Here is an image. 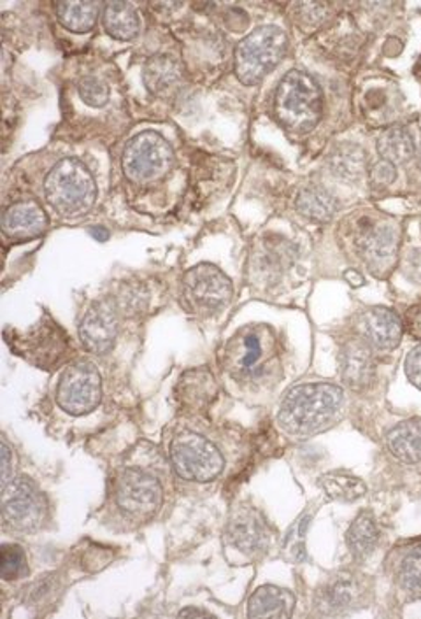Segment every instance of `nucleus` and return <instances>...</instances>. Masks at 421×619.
I'll return each instance as SVG.
<instances>
[{
	"label": "nucleus",
	"instance_id": "obj_10",
	"mask_svg": "<svg viewBox=\"0 0 421 619\" xmlns=\"http://www.w3.org/2000/svg\"><path fill=\"white\" fill-rule=\"evenodd\" d=\"M232 281L211 264L191 267L183 276V299L188 307L202 315H213L232 301Z\"/></svg>",
	"mask_w": 421,
	"mask_h": 619
},
{
	"label": "nucleus",
	"instance_id": "obj_35",
	"mask_svg": "<svg viewBox=\"0 0 421 619\" xmlns=\"http://www.w3.org/2000/svg\"><path fill=\"white\" fill-rule=\"evenodd\" d=\"M81 101L90 107H104L109 102V89L97 75H86L78 84Z\"/></svg>",
	"mask_w": 421,
	"mask_h": 619
},
{
	"label": "nucleus",
	"instance_id": "obj_4",
	"mask_svg": "<svg viewBox=\"0 0 421 619\" xmlns=\"http://www.w3.org/2000/svg\"><path fill=\"white\" fill-rule=\"evenodd\" d=\"M289 48V37L274 25L257 28L235 48V75L246 86H255L274 71Z\"/></svg>",
	"mask_w": 421,
	"mask_h": 619
},
{
	"label": "nucleus",
	"instance_id": "obj_30",
	"mask_svg": "<svg viewBox=\"0 0 421 619\" xmlns=\"http://www.w3.org/2000/svg\"><path fill=\"white\" fill-rule=\"evenodd\" d=\"M377 151L383 160L394 165L406 164L417 155V144L404 127H391L377 139Z\"/></svg>",
	"mask_w": 421,
	"mask_h": 619
},
{
	"label": "nucleus",
	"instance_id": "obj_21",
	"mask_svg": "<svg viewBox=\"0 0 421 619\" xmlns=\"http://www.w3.org/2000/svg\"><path fill=\"white\" fill-rule=\"evenodd\" d=\"M295 604L297 598L290 589L266 584L249 597L248 616L249 618H292Z\"/></svg>",
	"mask_w": 421,
	"mask_h": 619
},
{
	"label": "nucleus",
	"instance_id": "obj_17",
	"mask_svg": "<svg viewBox=\"0 0 421 619\" xmlns=\"http://www.w3.org/2000/svg\"><path fill=\"white\" fill-rule=\"evenodd\" d=\"M20 351L40 369H51L66 360L69 342L57 325L43 322L20 339Z\"/></svg>",
	"mask_w": 421,
	"mask_h": 619
},
{
	"label": "nucleus",
	"instance_id": "obj_27",
	"mask_svg": "<svg viewBox=\"0 0 421 619\" xmlns=\"http://www.w3.org/2000/svg\"><path fill=\"white\" fill-rule=\"evenodd\" d=\"M295 208L302 217L313 222L325 223L332 220L337 211V200L321 186L309 185L299 191Z\"/></svg>",
	"mask_w": 421,
	"mask_h": 619
},
{
	"label": "nucleus",
	"instance_id": "obj_26",
	"mask_svg": "<svg viewBox=\"0 0 421 619\" xmlns=\"http://www.w3.org/2000/svg\"><path fill=\"white\" fill-rule=\"evenodd\" d=\"M103 23L109 36L130 40L141 31L138 11L127 2H107L103 8Z\"/></svg>",
	"mask_w": 421,
	"mask_h": 619
},
{
	"label": "nucleus",
	"instance_id": "obj_23",
	"mask_svg": "<svg viewBox=\"0 0 421 619\" xmlns=\"http://www.w3.org/2000/svg\"><path fill=\"white\" fill-rule=\"evenodd\" d=\"M385 444L395 460L406 465L421 464V423L402 421L386 434Z\"/></svg>",
	"mask_w": 421,
	"mask_h": 619
},
{
	"label": "nucleus",
	"instance_id": "obj_9",
	"mask_svg": "<svg viewBox=\"0 0 421 619\" xmlns=\"http://www.w3.org/2000/svg\"><path fill=\"white\" fill-rule=\"evenodd\" d=\"M115 502L130 518L150 519L164 504V488L147 470L125 469L116 479Z\"/></svg>",
	"mask_w": 421,
	"mask_h": 619
},
{
	"label": "nucleus",
	"instance_id": "obj_11",
	"mask_svg": "<svg viewBox=\"0 0 421 619\" xmlns=\"http://www.w3.org/2000/svg\"><path fill=\"white\" fill-rule=\"evenodd\" d=\"M225 537L232 548L249 558L264 557L271 549L274 530L255 505H234L225 525Z\"/></svg>",
	"mask_w": 421,
	"mask_h": 619
},
{
	"label": "nucleus",
	"instance_id": "obj_25",
	"mask_svg": "<svg viewBox=\"0 0 421 619\" xmlns=\"http://www.w3.org/2000/svg\"><path fill=\"white\" fill-rule=\"evenodd\" d=\"M328 164L334 176L342 182H359L367 171V151L359 144L344 142L332 151Z\"/></svg>",
	"mask_w": 421,
	"mask_h": 619
},
{
	"label": "nucleus",
	"instance_id": "obj_20",
	"mask_svg": "<svg viewBox=\"0 0 421 619\" xmlns=\"http://www.w3.org/2000/svg\"><path fill=\"white\" fill-rule=\"evenodd\" d=\"M342 381L350 388H367L374 379V350L362 337L351 339L339 353Z\"/></svg>",
	"mask_w": 421,
	"mask_h": 619
},
{
	"label": "nucleus",
	"instance_id": "obj_34",
	"mask_svg": "<svg viewBox=\"0 0 421 619\" xmlns=\"http://www.w3.org/2000/svg\"><path fill=\"white\" fill-rule=\"evenodd\" d=\"M113 304L121 315L138 316L147 310L148 293L144 292L141 284H129V287L121 288Z\"/></svg>",
	"mask_w": 421,
	"mask_h": 619
},
{
	"label": "nucleus",
	"instance_id": "obj_29",
	"mask_svg": "<svg viewBox=\"0 0 421 619\" xmlns=\"http://www.w3.org/2000/svg\"><path fill=\"white\" fill-rule=\"evenodd\" d=\"M318 484L328 499L347 502V504L356 502L367 493V484L353 474L344 472V470L324 474L318 479Z\"/></svg>",
	"mask_w": 421,
	"mask_h": 619
},
{
	"label": "nucleus",
	"instance_id": "obj_24",
	"mask_svg": "<svg viewBox=\"0 0 421 619\" xmlns=\"http://www.w3.org/2000/svg\"><path fill=\"white\" fill-rule=\"evenodd\" d=\"M379 537L382 532L377 527L374 514L362 511L348 528L347 545L351 557L355 560H367L376 551Z\"/></svg>",
	"mask_w": 421,
	"mask_h": 619
},
{
	"label": "nucleus",
	"instance_id": "obj_42",
	"mask_svg": "<svg viewBox=\"0 0 421 619\" xmlns=\"http://www.w3.org/2000/svg\"><path fill=\"white\" fill-rule=\"evenodd\" d=\"M418 165H420L421 168V142H420V148H418Z\"/></svg>",
	"mask_w": 421,
	"mask_h": 619
},
{
	"label": "nucleus",
	"instance_id": "obj_32",
	"mask_svg": "<svg viewBox=\"0 0 421 619\" xmlns=\"http://www.w3.org/2000/svg\"><path fill=\"white\" fill-rule=\"evenodd\" d=\"M315 518V509L301 514V518L293 523L289 532L284 534L283 558L289 563H304L307 560L306 536L309 530L311 522Z\"/></svg>",
	"mask_w": 421,
	"mask_h": 619
},
{
	"label": "nucleus",
	"instance_id": "obj_12",
	"mask_svg": "<svg viewBox=\"0 0 421 619\" xmlns=\"http://www.w3.org/2000/svg\"><path fill=\"white\" fill-rule=\"evenodd\" d=\"M371 593L367 580L355 572L341 571L330 575L319 584L315 593V607L319 615H347L367 604Z\"/></svg>",
	"mask_w": 421,
	"mask_h": 619
},
{
	"label": "nucleus",
	"instance_id": "obj_3",
	"mask_svg": "<svg viewBox=\"0 0 421 619\" xmlns=\"http://www.w3.org/2000/svg\"><path fill=\"white\" fill-rule=\"evenodd\" d=\"M46 200L60 217H80L97 199V185L89 167L78 159H63L49 171L45 183Z\"/></svg>",
	"mask_w": 421,
	"mask_h": 619
},
{
	"label": "nucleus",
	"instance_id": "obj_5",
	"mask_svg": "<svg viewBox=\"0 0 421 619\" xmlns=\"http://www.w3.org/2000/svg\"><path fill=\"white\" fill-rule=\"evenodd\" d=\"M168 458L174 472L191 482H209L217 479L225 467L222 452L204 435L182 432L171 441Z\"/></svg>",
	"mask_w": 421,
	"mask_h": 619
},
{
	"label": "nucleus",
	"instance_id": "obj_18",
	"mask_svg": "<svg viewBox=\"0 0 421 619\" xmlns=\"http://www.w3.org/2000/svg\"><path fill=\"white\" fill-rule=\"evenodd\" d=\"M360 255L374 275L385 276L394 267L399 255L400 232L397 226L385 223L369 229L360 237Z\"/></svg>",
	"mask_w": 421,
	"mask_h": 619
},
{
	"label": "nucleus",
	"instance_id": "obj_1",
	"mask_svg": "<svg viewBox=\"0 0 421 619\" xmlns=\"http://www.w3.org/2000/svg\"><path fill=\"white\" fill-rule=\"evenodd\" d=\"M344 414V389L332 383H302L286 392L278 423L292 437L307 439L332 429Z\"/></svg>",
	"mask_w": 421,
	"mask_h": 619
},
{
	"label": "nucleus",
	"instance_id": "obj_13",
	"mask_svg": "<svg viewBox=\"0 0 421 619\" xmlns=\"http://www.w3.org/2000/svg\"><path fill=\"white\" fill-rule=\"evenodd\" d=\"M267 337L260 328H246L225 348L226 369L235 379L252 381L264 372Z\"/></svg>",
	"mask_w": 421,
	"mask_h": 619
},
{
	"label": "nucleus",
	"instance_id": "obj_15",
	"mask_svg": "<svg viewBox=\"0 0 421 619\" xmlns=\"http://www.w3.org/2000/svg\"><path fill=\"white\" fill-rule=\"evenodd\" d=\"M385 569L404 600H421V539L397 546L386 557Z\"/></svg>",
	"mask_w": 421,
	"mask_h": 619
},
{
	"label": "nucleus",
	"instance_id": "obj_22",
	"mask_svg": "<svg viewBox=\"0 0 421 619\" xmlns=\"http://www.w3.org/2000/svg\"><path fill=\"white\" fill-rule=\"evenodd\" d=\"M148 92L156 97H165L178 89L183 80V67L176 58L159 55L148 60L142 72Z\"/></svg>",
	"mask_w": 421,
	"mask_h": 619
},
{
	"label": "nucleus",
	"instance_id": "obj_39",
	"mask_svg": "<svg viewBox=\"0 0 421 619\" xmlns=\"http://www.w3.org/2000/svg\"><path fill=\"white\" fill-rule=\"evenodd\" d=\"M406 327L408 332L417 339H421V302L409 310L408 319H406Z\"/></svg>",
	"mask_w": 421,
	"mask_h": 619
},
{
	"label": "nucleus",
	"instance_id": "obj_36",
	"mask_svg": "<svg viewBox=\"0 0 421 619\" xmlns=\"http://www.w3.org/2000/svg\"><path fill=\"white\" fill-rule=\"evenodd\" d=\"M369 179L373 183L374 186L377 188H385V186H390L391 183L397 179V171H395V165L390 164V162H386V160H382V162H376L371 168V173H369Z\"/></svg>",
	"mask_w": 421,
	"mask_h": 619
},
{
	"label": "nucleus",
	"instance_id": "obj_7",
	"mask_svg": "<svg viewBox=\"0 0 421 619\" xmlns=\"http://www.w3.org/2000/svg\"><path fill=\"white\" fill-rule=\"evenodd\" d=\"M46 511L45 495L32 479H13L2 488V519L8 530L20 534L39 530L45 523Z\"/></svg>",
	"mask_w": 421,
	"mask_h": 619
},
{
	"label": "nucleus",
	"instance_id": "obj_37",
	"mask_svg": "<svg viewBox=\"0 0 421 619\" xmlns=\"http://www.w3.org/2000/svg\"><path fill=\"white\" fill-rule=\"evenodd\" d=\"M404 371H406L409 383L421 392V344L412 348L411 353L406 357Z\"/></svg>",
	"mask_w": 421,
	"mask_h": 619
},
{
	"label": "nucleus",
	"instance_id": "obj_16",
	"mask_svg": "<svg viewBox=\"0 0 421 619\" xmlns=\"http://www.w3.org/2000/svg\"><path fill=\"white\" fill-rule=\"evenodd\" d=\"M356 330L374 351H390L402 341L404 324L394 311L369 307L356 318Z\"/></svg>",
	"mask_w": 421,
	"mask_h": 619
},
{
	"label": "nucleus",
	"instance_id": "obj_38",
	"mask_svg": "<svg viewBox=\"0 0 421 619\" xmlns=\"http://www.w3.org/2000/svg\"><path fill=\"white\" fill-rule=\"evenodd\" d=\"M13 452H11L8 441L2 439V488H4L8 482L13 481Z\"/></svg>",
	"mask_w": 421,
	"mask_h": 619
},
{
	"label": "nucleus",
	"instance_id": "obj_6",
	"mask_svg": "<svg viewBox=\"0 0 421 619\" xmlns=\"http://www.w3.org/2000/svg\"><path fill=\"white\" fill-rule=\"evenodd\" d=\"M174 151L164 136L156 132H141L127 142L121 156V167L130 182H159L171 173Z\"/></svg>",
	"mask_w": 421,
	"mask_h": 619
},
{
	"label": "nucleus",
	"instance_id": "obj_28",
	"mask_svg": "<svg viewBox=\"0 0 421 619\" xmlns=\"http://www.w3.org/2000/svg\"><path fill=\"white\" fill-rule=\"evenodd\" d=\"M58 22L74 34H86L97 25L103 5L97 2H58L55 5Z\"/></svg>",
	"mask_w": 421,
	"mask_h": 619
},
{
	"label": "nucleus",
	"instance_id": "obj_33",
	"mask_svg": "<svg viewBox=\"0 0 421 619\" xmlns=\"http://www.w3.org/2000/svg\"><path fill=\"white\" fill-rule=\"evenodd\" d=\"M28 572L27 554L19 545H4L0 551V575L4 581L20 580Z\"/></svg>",
	"mask_w": 421,
	"mask_h": 619
},
{
	"label": "nucleus",
	"instance_id": "obj_19",
	"mask_svg": "<svg viewBox=\"0 0 421 619\" xmlns=\"http://www.w3.org/2000/svg\"><path fill=\"white\" fill-rule=\"evenodd\" d=\"M49 220L36 200H22L5 209L2 232L13 241H28L45 234Z\"/></svg>",
	"mask_w": 421,
	"mask_h": 619
},
{
	"label": "nucleus",
	"instance_id": "obj_14",
	"mask_svg": "<svg viewBox=\"0 0 421 619\" xmlns=\"http://www.w3.org/2000/svg\"><path fill=\"white\" fill-rule=\"evenodd\" d=\"M118 310L113 302L101 301L90 305L80 324V339L84 348L94 354H106L115 348L120 330Z\"/></svg>",
	"mask_w": 421,
	"mask_h": 619
},
{
	"label": "nucleus",
	"instance_id": "obj_2",
	"mask_svg": "<svg viewBox=\"0 0 421 619\" xmlns=\"http://www.w3.org/2000/svg\"><path fill=\"white\" fill-rule=\"evenodd\" d=\"M276 118L292 132H309L324 115V93L313 75L290 71L278 84Z\"/></svg>",
	"mask_w": 421,
	"mask_h": 619
},
{
	"label": "nucleus",
	"instance_id": "obj_41",
	"mask_svg": "<svg viewBox=\"0 0 421 619\" xmlns=\"http://www.w3.org/2000/svg\"><path fill=\"white\" fill-rule=\"evenodd\" d=\"M90 234L94 235L95 240L101 241V243L109 240V232H107L104 226H94V229H90Z\"/></svg>",
	"mask_w": 421,
	"mask_h": 619
},
{
	"label": "nucleus",
	"instance_id": "obj_31",
	"mask_svg": "<svg viewBox=\"0 0 421 619\" xmlns=\"http://www.w3.org/2000/svg\"><path fill=\"white\" fill-rule=\"evenodd\" d=\"M213 376L208 371L187 372L178 386V398L191 409H200L213 398Z\"/></svg>",
	"mask_w": 421,
	"mask_h": 619
},
{
	"label": "nucleus",
	"instance_id": "obj_8",
	"mask_svg": "<svg viewBox=\"0 0 421 619\" xmlns=\"http://www.w3.org/2000/svg\"><path fill=\"white\" fill-rule=\"evenodd\" d=\"M103 400V377L94 363L78 360L63 371L57 388V402L72 417L95 411Z\"/></svg>",
	"mask_w": 421,
	"mask_h": 619
},
{
	"label": "nucleus",
	"instance_id": "obj_40",
	"mask_svg": "<svg viewBox=\"0 0 421 619\" xmlns=\"http://www.w3.org/2000/svg\"><path fill=\"white\" fill-rule=\"evenodd\" d=\"M179 618H194V616H211V612L202 609H194V607H188V609L179 610Z\"/></svg>",
	"mask_w": 421,
	"mask_h": 619
}]
</instances>
